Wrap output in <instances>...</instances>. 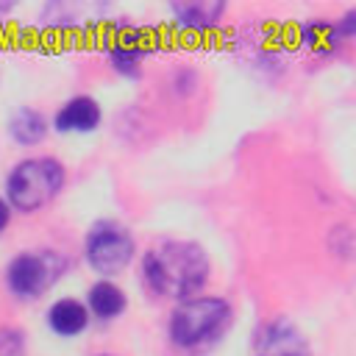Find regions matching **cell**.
<instances>
[{
	"instance_id": "cell-1",
	"label": "cell",
	"mask_w": 356,
	"mask_h": 356,
	"mask_svg": "<svg viewBox=\"0 0 356 356\" xmlns=\"http://www.w3.org/2000/svg\"><path fill=\"white\" fill-rule=\"evenodd\" d=\"M145 281L156 295L186 300L209 278V256L197 242L170 239L147 250L142 264Z\"/></svg>"
},
{
	"instance_id": "cell-2",
	"label": "cell",
	"mask_w": 356,
	"mask_h": 356,
	"mask_svg": "<svg viewBox=\"0 0 356 356\" xmlns=\"http://www.w3.org/2000/svg\"><path fill=\"white\" fill-rule=\"evenodd\" d=\"M64 186V167L56 159H25L19 161L6 184V203L19 211H36L47 206Z\"/></svg>"
},
{
	"instance_id": "cell-3",
	"label": "cell",
	"mask_w": 356,
	"mask_h": 356,
	"mask_svg": "<svg viewBox=\"0 0 356 356\" xmlns=\"http://www.w3.org/2000/svg\"><path fill=\"white\" fill-rule=\"evenodd\" d=\"M231 320V306L222 298H186L170 317V337L178 348H197L214 339Z\"/></svg>"
},
{
	"instance_id": "cell-4",
	"label": "cell",
	"mask_w": 356,
	"mask_h": 356,
	"mask_svg": "<svg viewBox=\"0 0 356 356\" xmlns=\"http://www.w3.org/2000/svg\"><path fill=\"white\" fill-rule=\"evenodd\" d=\"M67 273V259L53 250L19 253L8 264V286L19 298H36Z\"/></svg>"
},
{
	"instance_id": "cell-5",
	"label": "cell",
	"mask_w": 356,
	"mask_h": 356,
	"mask_svg": "<svg viewBox=\"0 0 356 356\" xmlns=\"http://www.w3.org/2000/svg\"><path fill=\"white\" fill-rule=\"evenodd\" d=\"M86 259L103 275L120 273L134 259V236L114 220H97L86 234Z\"/></svg>"
},
{
	"instance_id": "cell-6",
	"label": "cell",
	"mask_w": 356,
	"mask_h": 356,
	"mask_svg": "<svg viewBox=\"0 0 356 356\" xmlns=\"http://www.w3.org/2000/svg\"><path fill=\"white\" fill-rule=\"evenodd\" d=\"M253 356H312V350L295 325H289L286 320H275L259 331Z\"/></svg>"
},
{
	"instance_id": "cell-7",
	"label": "cell",
	"mask_w": 356,
	"mask_h": 356,
	"mask_svg": "<svg viewBox=\"0 0 356 356\" xmlns=\"http://www.w3.org/2000/svg\"><path fill=\"white\" fill-rule=\"evenodd\" d=\"M97 122H100V106L95 97H86V95L72 97L56 114V131L58 134H75V131L86 134V131H95Z\"/></svg>"
},
{
	"instance_id": "cell-8",
	"label": "cell",
	"mask_w": 356,
	"mask_h": 356,
	"mask_svg": "<svg viewBox=\"0 0 356 356\" xmlns=\"http://www.w3.org/2000/svg\"><path fill=\"white\" fill-rule=\"evenodd\" d=\"M47 323H50V328H53L56 334H61V337H75V334H81V331L86 328L89 312H86V306H83L81 300H75V298H61V300H56V303L50 306Z\"/></svg>"
},
{
	"instance_id": "cell-9",
	"label": "cell",
	"mask_w": 356,
	"mask_h": 356,
	"mask_svg": "<svg viewBox=\"0 0 356 356\" xmlns=\"http://www.w3.org/2000/svg\"><path fill=\"white\" fill-rule=\"evenodd\" d=\"M8 134L17 145H36L47 134V122L36 108H17L8 120Z\"/></svg>"
},
{
	"instance_id": "cell-10",
	"label": "cell",
	"mask_w": 356,
	"mask_h": 356,
	"mask_svg": "<svg viewBox=\"0 0 356 356\" xmlns=\"http://www.w3.org/2000/svg\"><path fill=\"white\" fill-rule=\"evenodd\" d=\"M122 309H125V295H122V289H120L117 284H111V281H97V284L89 289V309H86V312H92L95 317L111 320V317H117Z\"/></svg>"
},
{
	"instance_id": "cell-11",
	"label": "cell",
	"mask_w": 356,
	"mask_h": 356,
	"mask_svg": "<svg viewBox=\"0 0 356 356\" xmlns=\"http://www.w3.org/2000/svg\"><path fill=\"white\" fill-rule=\"evenodd\" d=\"M222 11H225L222 3H175V6H172L175 19H181V25L195 28V31L211 28V25L220 19Z\"/></svg>"
},
{
	"instance_id": "cell-12",
	"label": "cell",
	"mask_w": 356,
	"mask_h": 356,
	"mask_svg": "<svg viewBox=\"0 0 356 356\" xmlns=\"http://www.w3.org/2000/svg\"><path fill=\"white\" fill-rule=\"evenodd\" d=\"M145 56V47H142V39L136 33H125L114 42V47L108 50V58L114 64L117 72L122 75H134L139 70V61Z\"/></svg>"
},
{
	"instance_id": "cell-13",
	"label": "cell",
	"mask_w": 356,
	"mask_h": 356,
	"mask_svg": "<svg viewBox=\"0 0 356 356\" xmlns=\"http://www.w3.org/2000/svg\"><path fill=\"white\" fill-rule=\"evenodd\" d=\"M0 356H25V337L17 328H0Z\"/></svg>"
},
{
	"instance_id": "cell-14",
	"label": "cell",
	"mask_w": 356,
	"mask_h": 356,
	"mask_svg": "<svg viewBox=\"0 0 356 356\" xmlns=\"http://www.w3.org/2000/svg\"><path fill=\"white\" fill-rule=\"evenodd\" d=\"M8 220H11V209H8L6 197H0V231L8 225Z\"/></svg>"
},
{
	"instance_id": "cell-15",
	"label": "cell",
	"mask_w": 356,
	"mask_h": 356,
	"mask_svg": "<svg viewBox=\"0 0 356 356\" xmlns=\"http://www.w3.org/2000/svg\"><path fill=\"white\" fill-rule=\"evenodd\" d=\"M100 356H111V353H100Z\"/></svg>"
}]
</instances>
